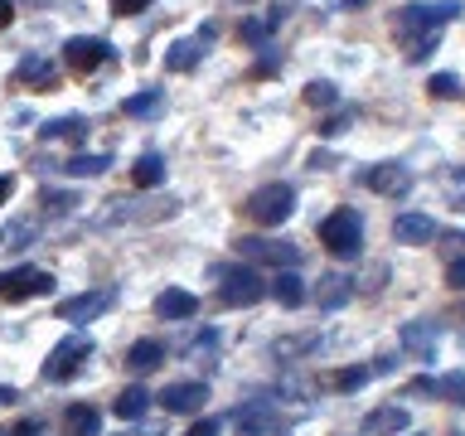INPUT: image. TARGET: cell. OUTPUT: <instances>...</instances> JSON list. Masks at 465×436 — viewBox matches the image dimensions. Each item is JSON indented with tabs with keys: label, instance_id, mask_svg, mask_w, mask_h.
Returning <instances> with one entry per match:
<instances>
[{
	"label": "cell",
	"instance_id": "obj_1",
	"mask_svg": "<svg viewBox=\"0 0 465 436\" xmlns=\"http://www.w3.org/2000/svg\"><path fill=\"white\" fill-rule=\"evenodd\" d=\"M456 15H460L456 0H421V5H407V10L392 15V29L407 39H417V35H436V29L450 25Z\"/></svg>",
	"mask_w": 465,
	"mask_h": 436
},
{
	"label": "cell",
	"instance_id": "obj_2",
	"mask_svg": "<svg viewBox=\"0 0 465 436\" xmlns=\"http://www.w3.org/2000/svg\"><path fill=\"white\" fill-rule=\"evenodd\" d=\"M93 349H97L93 334H83V330L64 334V340L49 349V359H44V378H49V383H68V378L78 373L87 359H93Z\"/></svg>",
	"mask_w": 465,
	"mask_h": 436
},
{
	"label": "cell",
	"instance_id": "obj_3",
	"mask_svg": "<svg viewBox=\"0 0 465 436\" xmlns=\"http://www.w3.org/2000/svg\"><path fill=\"white\" fill-rule=\"evenodd\" d=\"M320 243H325V253L330 257H359V247H363V223H359V213L354 209H334L325 223H320Z\"/></svg>",
	"mask_w": 465,
	"mask_h": 436
},
{
	"label": "cell",
	"instance_id": "obj_4",
	"mask_svg": "<svg viewBox=\"0 0 465 436\" xmlns=\"http://www.w3.org/2000/svg\"><path fill=\"white\" fill-rule=\"evenodd\" d=\"M291 209H296V189L291 184H262L252 199H247V218H252L257 228H282Z\"/></svg>",
	"mask_w": 465,
	"mask_h": 436
},
{
	"label": "cell",
	"instance_id": "obj_5",
	"mask_svg": "<svg viewBox=\"0 0 465 436\" xmlns=\"http://www.w3.org/2000/svg\"><path fill=\"white\" fill-rule=\"evenodd\" d=\"M49 291H54V276L39 267H15L0 276V301H29V296H49Z\"/></svg>",
	"mask_w": 465,
	"mask_h": 436
},
{
	"label": "cell",
	"instance_id": "obj_6",
	"mask_svg": "<svg viewBox=\"0 0 465 436\" xmlns=\"http://www.w3.org/2000/svg\"><path fill=\"white\" fill-rule=\"evenodd\" d=\"M218 296H223V305H257L262 296H267V282H262L252 267H228Z\"/></svg>",
	"mask_w": 465,
	"mask_h": 436
},
{
	"label": "cell",
	"instance_id": "obj_7",
	"mask_svg": "<svg viewBox=\"0 0 465 436\" xmlns=\"http://www.w3.org/2000/svg\"><path fill=\"white\" fill-rule=\"evenodd\" d=\"M116 305V291H83V296H68L58 301V320H68V325H87V320H97L102 311H112Z\"/></svg>",
	"mask_w": 465,
	"mask_h": 436
},
{
	"label": "cell",
	"instance_id": "obj_8",
	"mask_svg": "<svg viewBox=\"0 0 465 436\" xmlns=\"http://www.w3.org/2000/svg\"><path fill=\"white\" fill-rule=\"evenodd\" d=\"M107 58H112V44L97 39V35H73V39L64 44V64H68L73 73H93L97 64H107Z\"/></svg>",
	"mask_w": 465,
	"mask_h": 436
},
{
	"label": "cell",
	"instance_id": "obj_9",
	"mask_svg": "<svg viewBox=\"0 0 465 436\" xmlns=\"http://www.w3.org/2000/svg\"><path fill=\"white\" fill-rule=\"evenodd\" d=\"M203 402H209V383H199V378H184V383L160 388V407H165V412L199 417V407H203Z\"/></svg>",
	"mask_w": 465,
	"mask_h": 436
},
{
	"label": "cell",
	"instance_id": "obj_10",
	"mask_svg": "<svg viewBox=\"0 0 465 436\" xmlns=\"http://www.w3.org/2000/svg\"><path fill=\"white\" fill-rule=\"evenodd\" d=\"M213 35H218V29H213V25H203L199 35H189V39H174V44H170V54H165V68H170V73H189V68H194L203 54H209Z\"/></svg>",
	"mask_w": 465,
	"mask_h": 436
},
{
	"label": "cell",
	"instance_id": "obj_11",
	"mask_svg": "<svg viewBox=\"0 0 465 436\" xmlns=\"http://www.w3.org/2000/svg\"><path fill=\"white\" fill-rule=\"evenodd\" d=\"M232 427H238L242 436H272L276 431V402L252 398V402L232 407Z\"/></svg>",
	"mask_w": 465,
	"mask_h": 436
},
{
	"label": "cell",
	"instance_id": "obj_12",
	"mask_svg": "<svg viewBox=\"0 0 465 436\" xmlns=\"http://www.w3.org/2000/svg\"><path fill=\"white\" fill-rule=\"evenodd\" d=\"M407 431H412V412L398 402H383L363 417V436H407Z\"/></svg>",
	"mask_w": 465,
	"mask_h": 436
},
{
	"label": "cell",
	"instance_id": "obj_13",
	"mask_svg": "<svg viewBox=\"0 0 465 436\" xmlns=\"http://www.w3.org/2000/svg\"><path fill=\"white\" fill-rule=\"evenodd\" d=\"M363 184L373 189V194H383V199H398V194H407L412 189V170L407 165H373V170H363Z\"/></svg>",
	"mask_w": 465,
	"mask_h": 436
},
{
	"label": "cell",
	"instance_id": "obj_14",
	"mask_svg": "<svg viewBox=\"0 0 465 436\" xmlns=\"http://www.w3.org/2000/svg\"><path fill=\"white\" fill-rule=\"evenodd\" d=\"M238 253H242L247 262H267V267H282V272L301 262V253H296L291 243H267V238H242Z\"/></svg>",
	"mask_w": 465,
	"mask_h": 436
},
{
	"label": "cell",
	"instance_id": "obj_15",
	"mask_svg": "<svg viewBox=\"0 0 465 436\" xmlns=\"http://www.w3.org/2000/svg\"><path fill=\"white\" fill-rule=\"evenodd\" d=\"M398 340L407 354H417V359H431L436 354V340H441V330L431 325V320H407V325L398 330Z\"/></svg>",
	"mask_w": 465,
	"mask_h": 436
},
{
	"label": "cell",
	"instance_id": "obj_16",
	"mask_svg": "<svg viewBox=\"0 0 465 436\" xmlns=\"http://www.w3.org/2000/svg\"><path fill=\"white\" fill-rule=\"evenodd\" d=\"M155 315L160 320H189V315H199V296L184 286H165L155 296Z\"/></svg>",
	"mask_w": 465,
	"mask_h": 436
},
{
	"label": "cell",
	"instance_id": "obj_17",
	"mask_svg": "<svg viewBox=\"0 0 465 436\" xmlns=\"http://www.w3.org/2000/svg\"><path fill=\"white\" fill-rule=\"evenodd\" d=\"M349 296H354V276H344V272H325L315 282V305H325V311H340Z\"/></svg>",
	"mask_w": 465,
	"mask_h": 436
},
{
	"label": "cell",
	"instance_id": "obj_18",
	"mask_svg": "<svg viewBox=\"0 0 465 436\" xmlns=\"http://www.w3.org/2000/svg\"><path fill=\"white\" fill-rule=\"evenodd\" d=\"M151 402H155V392L151 388H141V383H131L116 392V402H112V412L122 417V421H141L145 412H151Z\"/></svg>",
	"mask_w": 465,
	"mask_h": 436
},
{
	"label": "cell",
	"instance_id": "obj_19",
	"mask_svg": "<svg viewBox=\"0 0 465 436\" xmlns=\"http://www.w3.org/2000/svg\"><path fill=\"white\" fill-rule=\"evenodd\" d=\"M25 87H35V93H54L58 87V68L49 64V58H39V54H29L25 64H20V73H15Z\"/></svg>",
	"mask_w": 465,
	"mask_h": 436
},
{
	"label": "cell",
	"instance_id": "obj_20",
	"mask_svg": "<svg viewBox=\"0 0 465 436\" xmlns=\"http://www.w3.org/2000/svg\"><path fill=\"white\" fill-rule=\"evenodd\" d=\"M392 238L421 247V243H431V238H436V223H431L427 213H398V218H392Z\"/></svg>",
	"mask_w": 465,
	"mask_h": 436
},
{
	"label": "cell",
	"instance_id": "obj_21",
	"mask_svg": "<svg viewBox=\"0 0 465 436\" xmlns=\"http://www.w3.org/2000/svg\"><path fill=\"white\" fill-rule=\"evenodd\" d=\"M165 363V344L160 340H136L126 349V369L131 373H151V369H160Z\"/></svg>",
	"mask_w": 465,
	"mask_h": 436
},
{
	"label": "cell",
	"instance_id": "obj_22",
	"mask_svg": "<svg viewBox=\"0 0 465 436\" xmlns=\"http://www.w3.org/2000/svg\"><path fill=\"white\" fill-rule=\"evenodd\" d=\"M87 131H93V126H87V116H54V122L39 126V136L44 141H83Z\"/></svg>",
	"mask_w": 465,
	"mask_h": 436
},
{
	"label": "cell",
	"instance_id": "obj_23",
	"mask_svg": "<svg viewBox=\"0 0 465 436\" xmlns=\"http://www.w3.org/2000/svg\"><path fill=\"white\" fill-rule=\"evenodd\" d=\"M282 15H286V10H262V15H252V20H242V25H238V35H242L247 44H257V49H262V44L272 39V29L282 25Z\"/></svg>",
	"mask_w": 465,
	"mask_h": 436
},
{
	"label": "cell",
	"instance_id": "obj_24",
	"mask_svg": "<svg viewBox=\"0 0 465 436\" xmlns=\"http://www.w3.org/2000/svg\"><path fill=\"white\" fill-rule=\"evenodd\" d=\"M272 296L286 305V311H296V305L305 301V282L296 276V267H286V272H276V282H272Z\"/></svg>",
	"mask_w": 465,
	"mask_h": 436
},
{
	"label": "cell",
	"instance_id": "obj_25",
	"mask_svg": "<svg viewBox=\"0 0 465 436\" xmlns=\"http://www.w3.org/2000/svg\"><path fill=\"white\" fill-rule=\"evenodd\" d=\"M64 427H68V436H97L102 417H97V407H87V402H73L68 412H64Z\"/></svg>",
	"mask_w": 465,
	"mask_h": 436
},
{
	"label": "cell",
	"instance_id": "obj_26",
	"mask_svg": "<svg viewBox=\"0 0 465 436\" xmlns=\"http://www.w3.org/2000/svg\"><path fill=\"white\" fill-rule=\"evenodd\" d=\"M131 180H136V189H155V184H165V155H141L136 160V170H131Z\"/></svg>",
	"mask_w": 465,
	"mask_h": 436
},
{
	"label": "cell",
	"instance_id": "obj_27",
	"mask_svg": "<svg viewBox=\"0 0 465 436\" xmlns=\"http://www.w3.org/2000/svg\"><path fill=\"white\" fill-rule=\"evenodd\" d=\"M160 107H165V93H160V87H145V93L122 102V116H155Z\"/></svg>",
	"mask_w": 465,
	"mask_h": 436
},
{
	"label": "cell",
	"instance_id": "obj_28",
	"mask_svg": "<svg viewBox=\"0 0 465 436\" xmlns=\"http://www.w3.org/2000/svg\"><path fill=\"white\" fill-rule=\"evenodd\" d=\"M107 165H112L107 155H73V160H68L64 170L73 174V180H93V174H102V170H107Z\"/></svg>",
	"mask_w": 465,
	"mask_h": 436
},
{
	"label": "cell",
	"instance_id": "obj_29",
	"mask_svg": "<svg viewBox=\"0 0 465 436\" xmlns=\"http://www.w3.org/2000/svg\"><path fill=\"white\" fill-rule=\"evenodd\" d=\"M373 378V369H363V363H354V369H340V373H330V388H340V392H354L363 388Z\"/></svg>",
	"mask_w": 465,
	"mask_h": 436
},
{
	"label": "cell",
	"instance_id": "obj_30",
	"mask_svg": "<svg viewBox=\"0 0 465 436\" xmlns=\"http://www.w3.org/2000/svg\"><path fill=\"white\" fill-rule=\"evenodd\" d=\"M305 102H311V107H334V102H340V87L330 78H315V83H305Z\"/></svg>",
	"mask_w": 465,
	"mask_h": 436
},
{
	"label": "cell",
	"instance_id": "obj_31",
	"mask_svg": "<svg viewBox=\"0 0 465 436\" xmlns=\"http://www.w3.org/2000/svg\"><path fill=\"white\" fill-rule=\"evenodd\" d=\"M320 340H315V334H291V340H276L272 344V354L276 359H291V354H305V349H315Z\"/></svg>",
	"mask_w": 465,
	"mask_h": 436
},
{
	"label": "cell",
	"instance_id": "obj_32",
	"mask_svg": "<svg viewBox=\"0 0 465 436\" xmlns=\"http://www.w3.org/2000/svg\"><path fill=\"white\" fill-rule=\"evenodd\" d=\"M427 93L431 97H460V78H456V73H431V83H427Z\"/></svg>",
	"mask_w": 465,
	"mask_h": 436
},
{
	"label": "cell",
	"instance_id": "obj_33",
	"mask_svg": "<svg viewBox=\"0 0 465 436\" xmlns=\"http://www.w3.org/2000/svg\"><path fill=\"white\" fill-rule=\"evenodd\" d=\"M39 203H44V213L49 218H64V213H73V194H64V189H54V194H39Z\"/></svg>",
	"mask_w": 465,
	"mask_h": 436
},
{
	"label": "cell",
	"instance_id": "obj_34",
	"mask_svg": "<svg viewBox=\"0 0 465 436\" xmlns=\"http://www.w3.org/2000/svg\"><path fill=\"white\" fill-rule=\"evenodd\" d=\"M436 392L450 402H465V373H446V378H436Z\"/></svg>",
	"mask_w": 465,
	"mask_h": 436
},
{
	"label": "cell",
	"instance_id": "obj_35",
	"mask_svg": "<svg viewBox=\"0 0 465 436\" xmlns=\"http://www.w3.org/2000/svg\"><path fill=\"white\" fill-rule=\"evenodd\" d=\"M29 233H35V223H10L5 233H0V247H25Z\"/></svg>",
	"mask_w": 465,
	"mask_h": 436
},
{
	"label": "cell",
	"instance_id": "obj_36",
	"mask_svg": "<svg viewBox=\"0 0 465 436\" xmlns=\"http://www.w3.org/2000/svg\"><path fill=\"white\" fill-rule=\"evenodd\" d=\"M446 286L450 291H465V257H450L446 262Z\"/></svg>",
	"mask_w": 465,
	"mask_h": 436
},
{
	"label": "cell",
	"instance_id": "obj_37",
	"mask_svg": "<svg viewBox=\"0 0 465 436\" xmlns=\"http://www.w3.org/2000/svg\"><path fill=\"white\" fill-rule=\"evenodd\" d=\"M349 122H354V112H340V116H330V122L320 126V131H325V136H340V131H344Z\"/></svg>",
	"mask_w": 465,
	"mask_h": 436
},
{
	"label": "cell",
	"instance_id": "obj_38",
	"mask_svg": "<svg viewBox=\"0 0 465 436\" xmlns=\"http://www.w3.org/2000/svg\"><path fill=\"white\" fill-rule=\"evenodd\" d=\"M184 436H218V421H213V417H199V421H194V427H189Z\"/></svg>",
	"mask_w": 465,
	"mask_h": 436
},
{
	"label": "cell",
	"instance_id": "obj_39",
	"mask_svg": "<svg viewBox=\"0 0 465 436\" xmlns=\"http://www.w3.org/2000/svg\"><path fill=\"white\" fill-rule=\"evenodd\" d=\"M145 5H151V0H112V10H116V15H141Z\"/></svg>",
	"mask_w": 465,
	"mask_h": 436
},
{
	"label": "cell",
	"instance_id": "obj_40",
	"mask_svg": "<svg viewBox=\"0 0 465 436\" xmlns=\"http://www.w3.org/2000/svg\"><path fill=\"white\" fill-rule=\"evenodd\" d=\"M412 392H417V398H427V392H431V398H441V392H436V378H431V373H421L417 383H412Z\"/></svg>",
	"mask_w": 465,
	"mask_h": 436
},
{
	"label": "cell",
	"instance_id": "obj_41",
	"mask_svg": "<svg viewBox=\"0 0 465 436\" xmlns=\"http://www.w3.org/2000/svg\"><path fill=\"white\" fill-rule=\"evenodd\" d=\"M441 247H446V253H460V257H465V233H446Z\"/></svg>",
	"mask_w": 465,
	"mask_h": 436
},
{
	"label": "cell",
	"instance_id": "obj_42",
	"mask_svg": "<svg viewBox=\"0 0 465 436\" xmlns=\"http://www.w3.org/2000/svg\"><path fill=\"white\" fill-rule=\"evenodd\" d=\"M0 436H39V421H20V427H10V431H0Z\"/></svg>",
	"mask_w": 465,
	"mask_h": 436
},
{
	"label": "cell",
	"instance_id": "obj_43",
	"mask_svg": "<svg viewBox=\"0 0 465 436\" xmlns=\"http://www.w3.org/2000/svg\"><path fill=\"white\" fill-rule=\"evenodd\" d=\"M15 194V180H10V174H0V203H5Z\"/></svg>",
	"mask_w": 465,
	"mask_h": 436
},
{
	"label": "cell",
	"instance_id": "obj_44",
	"mask_svg": "<svg viewBox=\"0 0 465 436\" xmlns=\"http://www.w3.org/2000/svg\"><path fill=\"white\" fill-rule=\"evenodd\" d=\"M15 20V5H10V0H0V29H5Z\"/></svg>",
	"mask_w": 465,
	"mask_h": 436
},
{
	"label": "cell",
	"instance_id": "obj_45",
	"mask_svg": "<svg viewBox=\"0 0 465 436\" xmlns=\"http://www.w3.org/2000/svg\"><path fill=\"white\" fill-rule=\"evenodd\" d=\"M122 436H160L155 427H131V431H122Z\"/></svg>",
	"mask_w": 465,
	"mask_h": 436
},
{
	"label": "cell",
	"instance_id": "obj_46",
	"mask_svg": "<svg viewBox=\"0 0 465 436\" xmlns=\"http://www.w3.org/2000/svg\"><path fill=\"white\" fill-rule=\"evenodd\" d=\"M15 398H20V392H15V388H0V402H15Z\"/></svg>",
	"mask_w": 465,
	"mask_h": 436
},
{
	"label": "cell",
	"instance_id": "obj_47",
	"mask_svg": "<svg viewBox=\"0 0 465 436\" xmlns=\"http://www.w3.org/2000/svg\"><path fill=\"white\" fill-rule=\"evenodd\" d=\"M456 209H460V213H465V194H456Z\"/></svg>",
	"mask_w": 465,
	"mask_h": 436
},
{
	"label": "cell",
	"instance_id": "obj_48",
	"mask_svg": "<svg viewBox=\"0 0 465 436\" xmlns=\"http://www.w3.org/2000/svg\"><path fill=\"white\" fill-rule=\"evenodd\" d=\"M354 5H359V0H354Z\"/></svg>",
	"mask_w": 465,
	"mask_h": 436
}]
</instances>
